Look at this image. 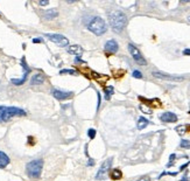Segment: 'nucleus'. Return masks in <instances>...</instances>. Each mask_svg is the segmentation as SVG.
I'll return each instance as SVG.
<instances>
[{
  "instance_id": "1",
  "label": "nucleus",
  "mask_w": 190,
  "mask_h": 181,
  "mask_svg": "<svg viewBox=\"0 0 190 181\" xmlns=\"http://www.w3.org/2000/svg\"><path fill=\"white\" fill-rule=\"evenodd\" d=\"M109 20L114 33H121L127 25V17L121 11L114 9L109 13Z\"/></svg>"
},
{
  "instance_id": "2",
  "label": "nucleus",
  "mask_w": 190,
  "mask_h": 181,
  "mask_svg": "<svg viewBox=\"0 0 190 181\" xmlns=\"http://www.w3.org/2000/svg\"><path fill=\"white\" fill-rule=\"evenodd\" d=\"M27 112L15 106H0V121H8L13 117L26 116Z\"/></svg>"
},
{
  "instance_id": "3",
  "label": "nucleus",
  "mask_w": 190,
  "mask_h": 181,
  "mask_svg": "<svg viewBox=\"0 0 190 181\" xmlns=\"http://www.w3.org/2000/svg\"><path fill=\"white\" fill-rule=\"evenodd\" d=\"M86 27H88V29L90 32H92L97 36L103 35L106 32V29H107L105 21H104V19H102L100 17H94L91 20L88 22Z\"/></svg>"
},
{
  "instance_id": "4",
  "label": "nucleus",
  "mask_w": 190,
  "mask_h": 181,
  "mask_svg": "<svg viewBox=\"0 0 190 181\" xmlns=\"http://www.w3.org/2000/svg\"><path fill=\"white\" fill-rule=\"evenodd\" d=\"M42 167H43V160L42 159H35V160L29 161L26 166V172L27 175L29 178L33 179H38L41 177V172H42Z\"/></svg>"
},
{
  "instance_id": "5",
  "label": "nucleus",
  "mask_w": 190,
  "mask_h": 181,
  "mask_svg": "<svg viewBox=\"0 0 190 181\" xmlns=\"http://www.w3.org/2000/svg\"><path fill=\"white\" fill-rule=\"evenodd\" d=\"M112 162H113V159H112V158H109V159H106V160L102 164L100 168L98 169V172H97V174H96V179H97V180H104V179H106V177H107V174H109V172H110V168H111V166H112Z\"/></svg>"
},
{
  "instance_id": "6",
  "label": "nucleus",
  "mask_w": 190,
  "mask_h": 181,
  "mask_svg": "<svg viewBox=\"0 0 190 181\" xmlns=\"http://www.w3.org/2000/svg\"><path fill=\"white\" fill-rule=\"evenodd\" d=\"M128 52H130L131 56L133 57V60L135 61L138 64H140V65H146V64H147L145 57L142 56V54L140 53V50H139L134 44H132V43L128 44Z\"/></svg>"
},
{
  "instance_id": "7",
  "label": "nucleus",
  "mask_w": 190,
  "mask_h": 181,
  "mask_svg": "<svg viewBox=\"0 0 190 181\" xmlns=\"http://www.w3.org/2000/svg\"><path fill=\"white\" fill-rule=\"evenodd\" d=\"M44 36L48 38V40H50L55 44H57L58 47H67L69 44V40L61 34H46Z\"/></svg>"
},
{
  "instance_id": "8",
  "label": "nucleus",
  "mask_w": 190,
  "mask_h": 181,
  "mask_svg": "<svg viewBox=\"0 0 190 181\" xmlns=\"http://www.w3.org/2000/svg\"><path fill=\"white\" fill-rule=\"evenodd\" d=\"M21 67H22V69H23V75H22V77L20 79V80H15V79H13V80L11 81L13 84H15V85H21V84H23L26 80H27V76H28V74L30 73V68L27 65V63H26V60L25 59H22L21 60Z\"/></svg>"
},
{
  "instance_id": "9",
  "label": "nucleus",
  "mask_w": 190,
  "mask_h": 181,
  "mask_svg": "<svg viewBox=\"0 0 190 181\" xmlns=\"http://www.w3.org/2000/svg\"><path fill=\"white\" fill-rule=\"evenodd\" d=\"M153 76L156 77V79H160V80L174 81V82H181V81L184 80V77H181V76H173V75L163 74V73H160V71H153Z\"/></svg>"
},
{
  "instance_id": "10",
  "label": "nucleus",
  "mask_w": 190,
  "mask_h": 181,
  "mask_svg": "<svg viewBox=\"0 0 190 181\" xmlns=\"http://www.w3.org/2000/svg\"><path fill=\"white\" fill-rule=\"evenodd\" d=\"M53 96L58 100V101H65V100H69L73 97V92L71 91H63V90H58V89H53L51 91Z\"/></svg>"
},
{
  "instance_id": "11",
  "label": "nucleus",
  "mask_w": 190,
  "mask_h": 181,
  "mask_svg": "<svg viewBox=\"0 0 190 181\" xmlns=\"http://www.w3.org/2000/svg\"><path fill=\"white\" fill-rule=\"evenodd\" d=\"M118 48H119V46L115 40H109L105 43V47H104V49L107 54H115L118 52Z\"/></svg>"
},
{
  "instance_id": "12",
  "label": "nucleus",
  "mask_w": 190,
  "mask_h": 181,
  "mask_svg": "<svg viewBox=\"0 0 190 181\" xmlns=\"http://www.w3.org/2000/svg\"><path fill=\"white\" fill-rule=\"evenodd\" d=\"M160 119L163 123H175L177 121V116L174 112H163L160 116Z\"/></svg>"
},
{
  "instance_id": "13",
  "label": "nucleus",
  "mask_w": 190,
  "mask_h": 181,
  "mask_svg": "<svg viewBox=\"0 0 190 181\" xmlns=\"http://www.w3.org/2000/svg\"><path fill=\"white\" fill-rule=\"evenodd\" d=\"M67 52H68L69 54L76 55V57H79V56L83 54V48H82L80 46H78V44H74V46H70V47H68Z\"/></svg>"
},
{
  "instance_id": "14",
  "label": "nucleus",
  "mask_w": 190,
  "mask_h": 181,
  "mask_svg": "<svg viewBox=\"0 0 190 181\" xmlns=\"http://www.w3.org/2000/svg\"><path fill=\"white\" fill-rule=\"evenodd\" d=\"M44 82H46L44 75H42V74H35V75H33V77H32V80H30V84H32V85H41V84H43Z\"/></svg>"
},
{
  "instance_id": "15",
  "label": "nucleus",
  "mask_w": 190,
  "mask_h": 181,
  "mask_svg": "<svg viewBox=\"0 0 190 181\" xmlns=\"http://www.w3.org/2000/svg\"><path fill=\"white\" fill-rule=\"evenodd\" d=\"M57 15H58V12H57L55 8H50V9H46L43 12V17L47 19V20H51V19H55Z\"/></svg>"
},
{
  "instance_id": "16",
  "label": "nucleus",
  "mask_w": 190,
  "mask_h": 181,
  "mask_svg": "<svg viewBox=\"0 0 190 181\" xmlns=\"http://www.w3.org/2000/svg\"><path fill=\"white\" fill-rule=\"evenodd\" d=\"M8 164H9V157L5 152L0 151V168H5L6 166H8Z\"/></svg>"
},
{
  "instance_id": "17",
  "label": "nucleus",
  "mask_w": 190,
  "mask_h": 181,
  "mask_svg": "<svg viewBox=\"0 0 190 181\" xmlns=\"http://www.w3.org/2000/svg\"><path fill=\"white\" fill-rule=\"evenodd\" d=\"M148 124H149L148 119H146L145 117H140L138 119V123H136V127H138V130H144V129H146V126Z\"/></svg>"
},
{
  "instance_id": "18",
  "label": "nucleus",
  "mask_w": 190,
  "mask_h": 181,
  "mask_svg": "<svg viewBox=\"0 0 190 181\" xmlns=\"http://www.w3.org/2000/svg\"><path fill=\"white\" fill-rule=\"evenodd\" d=\"M110 177H111L112 180H120L123 178V172L119 168H114V169H112Z\"/></svg>"
},
{
  "instance_id": "19",
  "label": "nucleus",
  "mask_w": 190,
  "mask_h": 181,
  "mask_svg": "<svg viewBox=\"0 0 190 181\" xmlns=\"http://www.w3.org/2000/svg\"><path fill=\"white\" fill-rule=\"evenodd\" d=\"M94 75V77L96 79V81H98L99 83H102V84H104L105 83V81H107L109 80V77L107 76H104V75H100V74H96V73H92Z\"/></svg>"
},
{
  "instance_id": "20",
  "label": "nucleus",
  "mask_w": 190,
  "mask_h": 181,
  "mask_svg": "<svg viewBox=\"0 0 190 181\" xmlns=\"http://www.w3.org/2000/svg\"><path fill=\"white\" fill-rule=\"evenodd\" d=\"M113 87H106L105 88V100L106 101H110L111 100V96H112V94H113Z\"/></svg>"
},
{
  "instance_id": "21",
  "label": "nucleus",
  "mask_w": 190,
  "mask_h": 181,
  "mask_svg": "<svg viewBox=\"0 0 190 181\" xmlns=\"http://www.w3.org/2000/svg\"><path fill=\"white\" fill-rule=\"evenodd\" d=\"M175 131H176L180 136H183V134L187 132V126H186V125H178V126H176Z\"/></svg>"
},
{
  "instance_id": "22",
  "label": "nucleus",
  "mask_w": 190,
  "mask_h": 181,
  "mask_svg": "<svg viewBox=\"0 0 190 181\" xmlns=\"http://www.w3.org/2000/svg\"><path fill=\"white\" fill-rule=\"evenodd\" d=\"M59 74H61V75H64V74H71V75H75V74H76V70H74V69H63V70H61V71H59Z\"/></svg>"
},
{
  "instance_id": "23",
  "label": "nucleus",
  "mask_w": 190,
  "mask_h": 181,
  "mask_svg": "<svg viewBox=\"0 0 190 181\" xmlns=\"http://www.w3.org/2000/svg\"><path fill=\"white\" fill-rule=\"evenodd\" d=\"M140 110H141V111H144V112H145V113H147V115H152V110H151L148 106H145L144 104H141V105H140Z\"/></svg>"
},
{
  "instance_id": "24",
  "label": "nucleus",
  "mask_w": 190,
  "mask_h": 181,
  "mask_svg": "<svg viewBox=\"0 0 190 181\" xmlns=\"http://www.w3.org/2000/svg\"><path fill=\"white\" fill-rule=\"evenodd\" d=\"M180 146L183 147V148H190V141L187 140V139H183V140H181Z\"/></svg>"
},
{
  "instance_id": "25",
  "label": "nucleus",
  "mask_w": 190,
  "mask_h": 181,
  "mask_svg": "<svg viewBox=\"0 0 190 181\" xmlns=\"http://www.w3.org/2000/svg\"><path fill=\"white\" fill-rule=\"evenodd\" d=\"M88 136L90 137V139H95V137H96V130H94V129H90V130L88 131Z\"/></svg>"
},
{
  "instance_id": "26",
  "label": "nucleus",
  "mask_w": 190,
  "mask_h": 181,
  "mask_svg": "<svg viewBox=\"0 0 190 181\" xmlns=\"http://www.w3.org/2000/svg\"><path fill=\"white\" fill-rule=\"evenodd\" d=\"M175 158H176V154H175V153L170 154V157H169V162H168L167 167H170V166H173V162H174V160H175Z\"/></svg>"
},
{
  "instance_id": "27",
  "label": "nucleus",
  "mask_w": 190,
  "mask_h": 181,
  "mask_svg": "<svg viewBox=\"0 0 190 181\" xmlns=\"http://www.w3.org/2000/svg\"><path fill=\"white\" fill-rule=\"evenodd\" d=\"M133 77H135V79H142L144 76H142V74H141L139 70H134V71H133Z\"/></svg>"
},
{
  "instance_id": "28",
  "label": "nucleus",
  "mask_w": 190,
  "mask_h": 181,
  "mask_svg": "<svg viewBox=\"0 0 190 181\" xmlns=\"http://www.w3.org/2000/svg\"><path fill=\"white\" fill-rule=\"evenodd\" d=\"M189 164H190V161H189V162H187V164H184V165H182V166L180 167V171H183V169H186V167H188V166H189Z\"/></svg>"
},
{
  "instance_id": "29",
  "label": "nucleus",
  "mask_w": 190,
  "mask_h": 181,
  "mask_svg": "<svg viewBox=\"0 0 190 181\" xmlns=\"http://www.w3.org/2000/svg\"><path fill=\"white\" fill-rule=\"evenodd\" d=\"M136 181H151V179L147 178V177H142V178H140L139 180H136Z\"/></svg>"
},
{
  "instance_id": "30",
  "label": "nucleus",
  "mask_w": 190,
  "mask_h": 181,
  "mask_svg": "<svg viewBox=\"0 0 190 181\" xmlns=\"http://www.w3.org/2000/svg\"><path fill=\"white\" fill-rule=\"evenodd\" d=\"M98 94V105H97V109H99V106H100V100H102V97H100V94L99 92H97Z\"/></svg>"
},
{
  "instance_id": "31",
  "label": "nucleus",
  "mask_w": 190,
  "mask_h": 181,
  "mask_svg": "<svg viewBox=\"0 0 190 181\" xmlns=\"http://www.w3.org/2000/svg\"><path fill=\"white\" fill-rule=\"evenodd\" d=\"M94 165H95V161L90 158V159H89V161H88V166H94Z\"/></svg>"
},
{
  "instance_id": "32",
  "label": "nucleus",
  "mask_w": 190,
  "mask_h": 181,
  "mask_svg": "<svg viewBox=\"0 0 190 181\" xmlns=\"http://www.w3.org/2000/svg\"><path fill=\"white\" fill-rule=\"evenodd\" d=\"M49 4V1H40V5L41 6H46V5H48Z\"/></svg>"
},
{
  "instance_id": "33",
  "label": "nucleus",
  "mask_w": 190,
  "mask_h": 181,
  "mask_svg": "<svg viewBox=\"0 0 190 181\" xmlns=\"http://www.w3.org/2000/svg\"><path fill=\"white\" fill-rule=\"evenodd\" d=\"M75 62H76V63H79V62H80V63H84V61H82V59H79V57H76V59H75Z\"/></svg>"
},
{
  "instance_id": "34",
  "label": "nucleus",
  "mask_w": 190,
  "mask_h": 181,
  "mask_svg": "<svg viewBox=\"0 0 190 181\" xmlns=\"http://www.w3.org/2000/svg\"><path fill=\"white\" fill-rule=\"evenodd\" d=\"M33 42L34 43H40V42H42V40L41 39H33Z\"/></svg>"
},
{
  "instance_id": "35",
  "label": "nucleus",
  "mask_w": 190,
  "mask_h": 181,
  "mask_svg": "<svg viewBox=\"0 0 190 181\" xmlns=\"http://www.w3.org/2000/svg\"><path fill=\"white\" fill-rule=\"evenodd\" d=\"M180 181H188V179H187V175H186V177H183V179H181Z\"/></svg>"
},
{
  "instance_id": "36",
  "label": "nucleus",
  "mask_w": 190,
  "mask_h": 181,
  "mask_svg": "<svg viewBox=\"0 0 190 181\" xmlns=\"http://www.w3.org/2000/svg\"><path fill=\"white\" fill-rule=\"evenodd\" d=\"M189 21H190V18H189Z\"/></svg>"
}]
</instances>
